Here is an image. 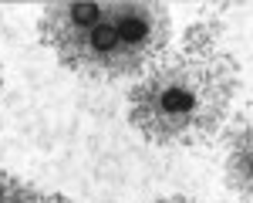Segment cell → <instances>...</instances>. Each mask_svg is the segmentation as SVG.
Returning a JSON list of instances; mask_svg holds the SVG:
<instances>
[{
	"label": "cell",
	"mask_w": 253,
	"mask_h": 203,
	"mask_svg": "<svg viewBox=\"0 0 253 203\" xmlns=\"http://www.w3.org/2000/svg\"><path fill=\"white\" fill-rule=\"evenodd\" d=\"M156 203H199V200H189V197H169V200H156Z\"/></svg>",
	"instance_id": "5"
},
{
	"label": "cell",
	"mask_w": 253,
	"mask_h": 203,
	"mask_svg": "<svg viewBox=\"0 0 253 203\" xmlns=\"http://www.w3.org/2000/svg\"><path fill=\"white\" fill-rule=\"evenodd\" d=\"M219 38H223V27L216 24V20H199V24H193L189 31H186V44H199V48H216L219 44Z\"/></svg>",
	"instance_id": "4"
},
{
	"label": "cell",
	"mask_w": 253,
	"mask_h": 203,
	"mask_svg": "<svg viewBox=\"0 0 253 203\" xmlns=\"http://www.w3.org/2000/svg\"><path fill=\"white\" fill-rule=\"evenodd\" d=\"M38 27L61 64L88 81L145 75L172 38L169 7L152 0L47 3Z\"/></svg>",
	"instance_id": "2"
},
{
	"label": "cell",
	"mask_w": 253,
	"mask_h": 203,
	"mask_svg": "<svg viewBox=\"0 0 253 203\" xmlns=\"http://www.w3.org/2000/svg\"><path fill=\"white\" fill-rule=\"evenodd\" d=\"M240 92V68L230 51L179 44L128 92V122L156 146L193 149L219 132Z\"/></svg>",
	"instance_id": "1"
},
{
	"label": "cell",
	"mask_w": 253,
	"mask_h": 203,
	"mask_svg": "<svg viewBox=\"0 0 253 203\" xmlns=\"http://www.w3.org/2000/svg\"><path fill=\"white\" fill-rule=\"evenodd\" d=\"M226 183L243 203L253 193V112L243 108L226 136Z\"/></svg>",
	"instance_id": "3"
}]
</instances>
